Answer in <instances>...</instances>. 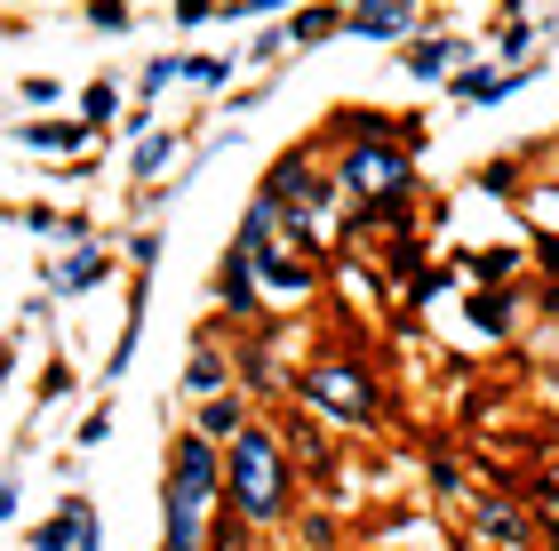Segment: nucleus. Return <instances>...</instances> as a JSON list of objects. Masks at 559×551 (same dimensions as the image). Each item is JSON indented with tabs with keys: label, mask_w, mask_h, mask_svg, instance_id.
<instances>
[{
	"label": "nucleus",
	"mask_w": 559,
	"mask_h": 551,
	"mask_svg": "<svg viewBox=\"0 0 559 551\" xmlns=\"http://www.w3.org/2000/svg\"><path fill=\"white\" fill-rule=\"evenodd\" d=\"M224 471V504H233L240 528H280L296 504V471H288V440L272 423H240L233 432V456L216 464Z\"/></svg>",
	"instance_id": "f257e3e1"
},
{
	"label": "nucleus",
	"mask_w": 559,
	"mask_h": 551,
	"mask_svg": "<svg viewBox=\"0 0 559 551\" xmlns=\"http://www.w3.org/2000/svg\"><path fill=\"white\" fill-rule=\"evenodd\" d=\"M216 512H224L216 447L200 432H176V447H168V551H209Z\"/></svg>",
	"instance_id": "f03ea898"
},
{
	"label": "nucleus",
	"mask_w": 559,
	"mask_h": 551,
	"mask_svg": "<svg viewBox=\"0 0 559 551\" xmlns=\"http://www.w3.org/2000/svg\"><path fill=\"white\" fill-rule=\"evenodd\" d=\"M336 192L352 200V232H360V224H400V208H408V192H416V160L400 153V136L344 144Z\"/></svg>",
	"instance_id": "7ed1b4c3"
},
{
	"label": "nucleus",
	"mask_w": 559,
	"mask_h": 551,
	"mask_svg": "<svg viewBox=\"0 0 559 551\" xmlns=\"http://www.w3.org/2000/svg\"><path fill=\"white\" fill-rule=\"evenodd\" d=\"M296 392H304V408H320L336 423H376V375L360 360H344V352H320L296 375Z\"/></svg>",
	"instance_id": "20e7f679"
},
{
	"label": "nucleus",
	"mask_w": 559,
	"mask_h": 551,
	"mask_svg": "<svg viewBox=\"0 0 559 551\" xmlns=\"http://www.w3.org/2000/svg\"><path fill=\"white\" fill-rule=\"evenodd\" d=\"M408 16H416V0H360V9L344 16V33H368V40H384V33H400Z\"/></svg>",
	"instance_id": "39448f33"
},
{
	"label": "nucleus",
	"mask_w": 559,
	"mask_h": 551,
	"mask_svg": "<svg viewBox=\"0 0 559 551\" xmlns=\"http://www.w3.org/2000/svg\"><path fill=\"white\" fill-rule=\"evenodd\" d=\"M479 519H488V536H496V543H512V551H527V543H536V519H527V512H512L503 495H479Z\"/></svg>",
	"instance_id": "423d86ee"
},
{
	"label": "nucleus",
	"mask_w": 559,
	"mask_h": 551,
	"mask_svg": "<svg viewBox=\"0 0 559 551\" xmlns=\"http://www.w3.org/2000/svg\"><path fill=\"white\" fill-rule=\"evenodd\" d=\"M216 296H224V312H233V320H257V312H264V304H257V280H248V264H240V256H224Z\"/></svg>",
	"instance_id": "0eeeda50"
},
{
	"label": "nucleus",
	"mask_w": 559,
	"mask_h": 551,
	"mask_svg": "<svg viewBox=\"0 0 559 551\" xmlns=\"http://www.w3.org/2000/svg\"><path fill=\"white\" fill-rule=\"evenodd\" d=\"M240 423H248V408H240V399H233V392H216V399H200V423H192V432H200V440H209V447H216V440H233V432H240Z\"/></svg>",
	"instance_id": "6e6552de"
},
{
	"label": "nucleus",
	"mask_w": 559,
	"mask_h": 551,
	"mask_svg": "<svg viewBox=\"0 0 559 551\" xmlns=\"http://www.w3.org/2000/svg\"><path fill=\"white\" fill-rule=\"evenodd\" d=\"M455 57H464V40H448V33H431L416 57H408V72L416 81H440V72H455Z\"/></svg>",
	"instance_id": "1a4fd4ad"
},
{
	"label": "nucleus",
	"mask_w": 559,
	"mask_h": 551,
	"mask_svg": "<svg viewBox=\"0 0 559 551\" xmlns=\"http://www.w3.org/2000/svg\"><path fill=\"white\" fill-rule=\"evenodd\" d=\"M185 384H192L200 399H216V392H224V352H216V344H209V336H200V344H192V368H185Z\"/></svg>",
	"instance_id": "9d476101"
},
{
	"label": "nucleus",
	"mask_w": 559,
	"mask_h": 551,
	"mask_svg": "<svg viewBox=\"0 0 559 551\" xmlns=\"http://www.w3.org/2000/svg\"><path fill=\"white\" fill-rule=\"evenodd\" d=\"M328 33H344V9H328V0H320V9H304V16L288 24V40H304V48L328 40Z\"/></svg>",
	"instance_id": "9b49d317"
},
{
	"label": "nucleus",
	"mask_w": 559,
	"mask_h": 551,
	"mask_svg": "<svg viewBox=\"0 0 559 551\" xmlns=\"http://www.w3.org/2000/svg\"><path fill=\"white\" fill-rule=\"evenodd\" d=\"M112 105H120V88H112V81H88V88H81V129H105Z\"/></svg>",
	"instance_id": "f8f14e48"
},
{
	"label": "nucleus",
	"mask_w": 559,
	"mask_h": 551,
	"mask_svg": "<svg viewBox=\"0 0 559 551\" xmlns=\"http://www.w3.org/2000/svg\"><path fill=\"white\" fill-rule=\"evenodd\" d=\"M96 280H105V256H96V248H88V256H72V264L57 272V288H96Z\"/></svg>",
	"instance_id": "ddd939ff"
},
{
	"label": "nucleus",
	"mask_w": 559,
	"mask_h": 551,
	"mask_svg": "<svg viewBox=\"0 0 559 551\" xmlns=\"http://www.w3.org/2000/svg\"><path fill=\"white\" fill-rule=\"evenodd\" d=\"M176 72L200 81V88H224V72H233V64H216V57H176Z\"/></svg>",
	"instance_id": "4468645a"
},
{
	"label": "nucleus",
	"mask_w": 559,
	"mask_h": 551,
	"mask_svg": "<svg viewBox=\"0 0 559 551\" xmlns=\"http://www.w3.org/2000/svg\"><path fill=\"white\" fill-rule=\"evenodd\" d=\"M384 264H392V272H424V240H416V232H400V240L384 248Z\"/></svg>",
	"instance_id": "2eb2a0df"
},
{
	"label": "nucleus",
	"mask_w": 559,
	"mask_h": 551,
	"mask_svg": "<svg viewBox=\"0 0 559 551\" xmlns=\"http://www.w3.org/2000/svg\"><path fill=\"white\" fill-rule=\"evenodd\" d=\"M33 144H48V153H64V144H81V129H72V120H40V129H24Z\"/></svg>",
	"instance_id": "dca6fc26"
},
{
	"label": "nucleus",
	"mask_w": 559,
	"mask_h": 551,
	"mask_svg": "<svg viewBox=\"0 0 559 551\" xmlns=\"http://www.w3.org/2000/svg\"><path fill=\"white\" fill-rule=\"evenodd\" d=\"M88 24H96V33H120V24H129V9H120V0H96Z\"/></svg>",
	"instance_id": "f3484780"
},
{
	"label": "nucleus",
	"mask_w": 559,
	"mask_h": 551,
	"mask_svg": "<svg viewBox=\"0 0 559 551\" xmlns=\"http://www.w3.org/2000/svg\"><path fill=\"white\" fill-rule=\"evenodd\" d=\"M160 160H168V136H144V144H136V177H152Z\"/></svg>",
	"instance_id": "a211bd4d"
},
{
	"label": "nucleus",
	"mask_w": 559,
	"mask_h": 551,
	"mask_svg": "<svg viewBox=\"0 0 559 551\" xmlns=\"http://www.w3.org/2000/svg\"><path fill=\"white\" fill-rule=\"evenodd\" d=\"M264 9H296V0H224L216 16H264Z\"/></svg>",
	"instance_id": "6ab92c4d"
},
{
	"label": "nucleus",
	"mask_w": 559,
	"mask_h": 551,
	"mask_svg": "<svg viewBox=\"0 0 559 551\" xmlns=\"http://www.w3.org/2000/svg\"><path fill=\"white\" fill-rule=\"evenodd\" d=\"M152 256H160V232H136V240H129V264L152 272Z\"/></svg>",
	"instance_id": "aec40b11"
},
{
	"label": "nucleus",
	"mask_w": 559,
	"mask_h": 551,
	"mask_svg": "<svg viewBox=\"0 0 559 551\" xmlns=\"http://www.w3.org/2000/svg\"><path fill=\"white\" fill-rule=\"evenodd\" d=\"M224 0H176V24H200V16H216Z\"/></svg>",
	"instance_id": "412c9836"
},
{
	"label": "nucleus",
	"mask_w": 559,
	"mask_h": 551,
	"mask_svg": "<svg viewBox=\"0 0 559 551\" xmlns=\"http://www.w3.org/2000/svg\"><path fill=\"white\" fill-rule=\"evenodd\" d=\"M544 264H551V272H559V232H551V240H544Z\"/></svg>",
	"instance_id": "4be33fe9"
},
{
	"label": "nucleus",
	"mask_w": 559,
	"mask_h": 551,
	"mask_svg": "<svg viewBox=\"0 0 559 551\" xmlns=\"http://www.w3.org/2000/svg\"><path fill=\"white\" fill-rule=\"evenodd\" d=\"M328 9H344V16H352V9H360V0H328Z\"/></svg>",
	"instance_id": "5701e85b"
},
{
	"label": "nucleus",
	"mask_w": 559,
	"mask_h": 551,
	"mask_svg": "<svg viewBox=\"0 0 559 551\" xmlns=\"http://www.w3.org/2000/svg\"><path fill=\"white\" fill-rule=\"evenodd\" d=\"M0 384H9V352H0Z\"/></svg>",
	"instance_id": "b1692460"
},
{
	"label": "nucleus",
	"mask_w": 559,
	"mask_h": 551,
	"mask_svg": "<svg viewBox=\"0 0 559 551\" xmlns=\"http://www.w3.org/2000/svg\"><path fill=\"white\" fill-rule=\"evenodd\" d=\"M551 160H559V136H551Z\"/></svg>",
	"instance_id": "393cba45"
}]
</instances>
